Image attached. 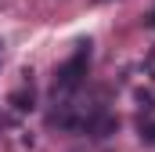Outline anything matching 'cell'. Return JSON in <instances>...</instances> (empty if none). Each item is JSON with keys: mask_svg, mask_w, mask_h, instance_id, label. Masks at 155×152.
Listing matches in <instances>:
<instances>
[{"mask_svg": "<svg viewBox=\"0 0 155 152\" xmlns=\"http://www.w3.org/2000/svg\"><path fill=\"white\" fill-rule=\"evenodd\" d=\"M87 69H90V40H79L76 54L54 69V102L58 98H72L83 87V80H87Z\"/></svg>", "mask_w": 155, "mask_h": 152, "instance_id": "obj_1", "label": "cell"}, {"mask_svg": "<svg viewBox=\"0 0 155 152\" xmlns=\"http://www.w3.org/2000/svg\"><path fill=\"white\" fill-rule=\"evenodd\" d=\"M11 105H15L18 112L33 109V83H29V91H15V94H11Z\"/></svg>", "mask_w": 155, "mask_h": 152, "instance_id": "obj_2", "label": "cell"}, {"mask_svg": "<svg viewBox=\"0 0 155 152\" xmlns=\"http://www.w3.org/2000/svg\"><path fill=\"white\" fill-rule=\"evenodd\" d=\"M141 134H144V138H148V141H155V127H144V130H141Z\"/></svg>", "mask_w": 155, "mask_h": 152, "instance_id": "obj_3", "label": "cell"}]
</instances>
